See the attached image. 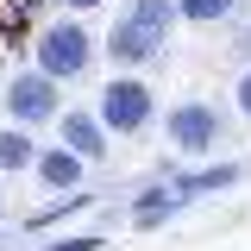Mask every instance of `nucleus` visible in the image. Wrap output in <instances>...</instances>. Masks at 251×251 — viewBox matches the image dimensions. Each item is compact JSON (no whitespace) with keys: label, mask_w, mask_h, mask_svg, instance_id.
I'll use <instances>...</instances> for the list:
<instances>
[{"label":"nucleus","mask_w":251,"mask_h":251,"mask_svg":"<svg viewBox=\"0 0 251 251\" xmlns=\"http://www.w3.org/2000/svg\"><path fill=\"white\" fill-rule=\"evenodd\" d=\"M63 6H75V13H94V6H107V0H63Z\"/></svg>","instance_id":"4468645a"},{"label":"nucleus","mask_w":251,"mask_h":251,"mask_svg":"<svg viewBox=\"0 0 251 251\" xmlns=\"http://www.w3.org/2000/svg\"><path fill=\"white\" fill-rule=\"evenodd\" d=\"M232 100H239V113H245V120H251V69H245V75H239V88H232Z\"/></svg>","instance_id":"ddd939ff"},{"label":"nucleus","mask_w":251,"mask_h":251,"mask_svg":"<svg viewBox=\"0 0 251 251\" xmlns=\"http://www.w3.org/2000/svg\"><path fill=\"white\" fill-rule=\"evenodd\" d=\"M163 132H170V151L201 157V151L220 145V107H207V100H182V107H170Z\"/></svg>","instance_id":"39448f33"},{"label":"nucleus","mask_w":251,"mask_h":251,"mask_svg":"<svg viewBox=\"0 0 251 251\" xmlns=\"http://www.w3.org/2000/svg\"><path fill=\"white\" fill-rule=\"evenodd\" d=\"M170 19H176V0H132L113 31H107V57L132 69V63H151L163 50V38H170Z\"/></svg>","instance_id":"f257e3e1"},{"label":"nucleus","mask_w":251,"mask_h":251,"mask_svg":"<svg viewBox=\"0 0 251 251\" xmlns=\"http://www.w3.org/2000/svg\"><path fill=\"white\" fill-rule=\"evenodd\" d=\"M94 63V38L82 19H57V25L38 31V69L44 75H57V82H75V75H88Z\"/></svg>","instance_id":"f03ea898"},{"label":"nucleus","mask_w":251,"mask_h":251,"mask_svg":"<svg viewBox=\"0 0 251 251\" xmlns=\"http://www.w3.org/2000/svg\"><path fill=\"white\" fill-rule=\"evenodd\" d=\"M0 176H6V170H0Z\"/></svg>","instance_id":"2eb2a0df"},{"label":"nucleus","mask_w":251,"mask_h":251,"mask_svg":"<svg viewBox=\"0 0 251 251\" xmlns=\"http://www.w3.org/2000/svg\"><path fill=\"white\" fill-rule=\"evenodd\" d=\"M94 113H100V126L113 132V138H132V132H145L151 126V113H157V94H151V82H138V75H113L107 88H100V100H94Z\"/></svg>","instance_id":"7ed1b4c3"},{"label":"nucleus","mask_w":251,"mask_h":251,"mask_svg":"<svg viewBox=\"0 0 251 251\" xmlns=\"http://www.w3.org/2000/svg\"><path fill=\"white\" fill-rule=\"evenodd\" d=\"M44 251H100V239L94 232H69V239H57V245H44Z\"/></svg>","instance_id":"f8f14e48"},{"label":"nucleus","mask_w":251,"mask_h":251,"mask_svg":"<svg viewBox=\"0 0 251 251\" xmlns=\"http://www.w3.org/2000/svg\"><path fill=\"white\" fill-rule=\"evenodd\" d=\"M63 82L57 75H44V69H25V75H13L6 82V113H13V126H44L63 113Z\"/></svg>","instance_id":"20e7f679"},{"label":"nucleus","mask_w":251,"mask_h":251,"mask_svg":"<svg viewBox=\"0 0 251 251\" xmlns=\"http://www.w3.org/2000/svg\"><path fill=\"white\" fill-rule=\"evenodd\" d=\"M57 132H63V145L75 157H88V163H100V157H107V138H113V132L100 126V113H82V107H75V113H57Z\"/></svg>","instance_id":"423d86ee"},{"label":"nucleus","mask_w":251,"mask_h":251,"mask_svg":"<svg viewBox=\"0 0 251 251\" xmlns=\"http://www.w3.org/2000/svg\"><path fill=\"white\" fill-rule=\"evenodd\" d=\"M245 0H176V19H188V25H220V19H232Z\"/></svg>","instance_id":"9d476101"},{"label":"nucleus","mask_w":251,"mask_h":251,"mask_svg":"<svg viewBox=\"0 0 251 251\" xmlns=\"http://www.w3.org/2000/svg\"><path fill=\"white\" fill-rule=\"evenodd\" d=\"M38 145H31V126H6L0 132V170H31Z\"/></svg>","instance_id":"1a4fd4ad"},{"label":"nucleus","mask_w":251,"mask_h":251,"mask_svg":"<svg viewBox=\"0 0 251 251\" xmlns=\"http://www.w3.org/2000/svg\"><path fill=\"white\" fill-rule=\"evenodd\" d=\"M176 214H182V188L176 182H157V188H145L132 201V226L138 232H151V226H163V220H176Z\"/></svg>","instance_id":"0eeeda50"},{"label":"nucleus","mask_w":251,"mask_h":251,"mask_svg":"<svg viewBox=\"0 0 251 251\" xmlns=\"http://www.w3.org/2000/svg\"><path fill=\"white\" fill-rule=\"evenodd\" d=\"M38 182L44 188H82V176H88V157H75L69 145H57V151H38Z\"/></svg>","instance_id":"6e6552de"},{"label":"nucleus","mask_w":251,"mask_h":251,"mask_svg":"<svg viewBox=\"0 0 251 251\" xmlns=\"http://www.w3.org/2000/svg\"><path fill=\"white\" fill-rule=\"evenodd\" d=\"M239 176H245V163H220V170H207V176H182V201L188 195H207V188H226V182H239Z\"/></svg>","instance_id":"9b49d317"}]
</instances>
